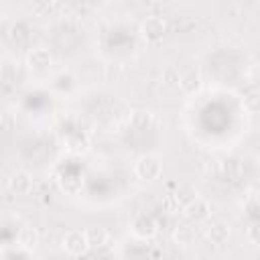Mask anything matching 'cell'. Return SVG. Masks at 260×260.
<instances>
[{"mask_svg":"<svg viewBox=\"0 0 260 260\" xmlns=\"http://www.w3.org/2000/svg\"><path fill=\"white\" fill-rule=\"evenodd\" d=\"M134 173L142 181H154L162 173V162L156 154H142L134 162Z\"/></svg>","mask_w":260,"mask_h":260,"instance_id":"1","label":"cell"},{"mask_svg":"<svg viewBox=\"0 0 260 260\" xmlns=\"http://www.w3.org/2000/svg\"><path fill=\"white\" fill-rule=\"evenodd\" d=\"M63 250L71 256H83L89 250L85 230H69L63 238Z\"/></svg>","mask_w":260,"mask_h":260,"instance_id":"2","label":"cell"},{"mask_svg":"<svg viewBox=\"0 0 260 260\" xmlns=\"http://www.w3.org/2000/svg\"><path fill=\"white\" fill-rule=\"evenodd\" d=\"M183 211H185V217H187L189 221L199 223V221H205V219L209 217V213H211V205H209L207 199L195 195L189 203L183 205Z\"/></svg>","mask_w":260,"mask_h":260,"instance_id":"3","label":"cell"},{"mask_svg":"<svg viewBox=\"0 0 260 260\" xmlns=\"http://www.w3.org/2000/svg\"><path fill=\"white\" fill-rule=\"evenodd\" d=\"M165 30H167V22H165L162 16H146L142 20V24H140V32H142V37L146 41H158V39H162Z\"/></svg>","mask_w":260,"mask_h":260,"instance_id":"4","label":"cell"},{"mask_svg":"<svg viewBox=\"0 0 260 260\" xmlns=\"http://www.w3.org/2000/svg\"><path fill=\"white\" fill-rule=\"evenodd\" d=\"M53 63V57H51V51L45 49V47H35L28 51L26 55V65L32 69V71H45L49 69Z\"/></svg>","mask_w":260,"mask_h":260,"instance_id":"5","label":"cell"},{"mask_svg":"<svg viewBox=\"0 0 260 260\" xmlns=\"http://www.w3.org/2000/svg\"><path fill=\"white\" fill-rule=\"evenodd\" d=\"M8 189L14 195H28L32 189V175L28 171H14L8 179Z\"/></svg>","mask_w":260,"mask_h":260,"instance_id":"6","label":"cell"},{"mask_svg":"<svg viewBox=\"0 0 260 260\" xmlns=\"http://www.w3.org/2000/svg\"><path fill=\"white\" fill-rule=\"evenodd\" d=\"M179 89L185 93V95H193L195 91H199L201 87V73L197 69H189L185 71L183 75H179V81H177Z\"/></svg>","mask_w":260,"mask_h":260,"instance_id":"7","label":"cell"},{"mask_svg":"<svg viewBox=\"0 0 260 260\" xmlns=\"http://www.w3.org/2000/svg\"><path fill=\"white\" fill-rule=\"evenodd\" d=\"M132 234L136 238H142V240H148L156 234V223L150 215H138L134 221H132Z\"/></svg>","mask_w":260,"mask_h":260,"instance_id":"8","label":"cell"},{"mask_svg":"<svg viewBox=\"0 0 260 260\" xmlns=\"http://www.w3.org/2000/svg\"><path fill=\"white\" fill-rule=\"evenodd\" d=\"M65 148L71 152V154H87L89 152V138L81 132H73L69 136H65Z\"/></svg>","mask_w":260,"mask_h":260,"instance_id":"9","label":"cell"},{"mask_svg":"<svg viewBox=\"0 0 260 260\" xmlns=\"http://www.w3.org/2000/svg\"><path fill=\"white\" fill-rule=\"evenodd\" d=\"M207 238H209V242L215 244V246L225 244V242L230 240V223H225V221H221V219L213 221V223L207 228Z\"/></svg>","mask_w":260,"mask_h":260,"instance_id":"10","label":"cell"},{"mask_svg":"<svg viewBox=\"0 0 260 260\" xmlns=\"http://www.w3.org/2000/svg\"><path fill=\"white\" fill-rule=\"evenodd\" d=\"M85 238H87V244L89 248H104L108 244V230L106 228H100V225H91L85 230Z\"/></svg>","mask_w":260,"mask_h":260,"instance_id":"11","label":"cell"},{"mask_svg":"<svg viewBox=\"0 0 260 260\" xmlns=\"http://www.w3.org/2000/svg\"><path fill=\"white\" fill-rule=\"evenodd\" d=\"M130 124L132 128L136 130H144L152 124V112L150 110H144V108H138L134 112H130Z\"/></svg>","mask_w":260,"mask_h":260,"instance_id":"12","label":"cell"},{"mask_svg":"<svg viewBox=\"0 0 260 260\" xmlns=\"http://www.w3.org/2000/svg\"><path fill=\"white\" fill-rule=\"evenodd\" d=\"M173 240L177 244H181V246H189L195 240V230L189 223H179L175 228V232H173Z\"/></svg>","mask_w":260,"mask_h":260,"instance_id":"13","label":"cell"},{"mask_svg":"<svg viewBox=\"0 0 260 260\" xmlns=\"http://www.w3.org/2000/svg\"><path fill=\"white\" fill-rule=\"evenodd\" d=\"M16 242H18L20 248H24V250H32V248L37 246V242H39V234H37L35 228H28V225H26V228H22V230L18 232Z\"/></svg>","mask_w":260,"mask_h":260,"instance_id":"14","label":"cell"},{"mask_svg":"<svg viewBox=\"0 0 260 260\" xmlns=\"http://www.w3.org/2000/svg\"><path fill=\"white\" fill-rule=\"evenodd\" d=\"M59 181H61L63 191H65V193H71V195L79 193V191H81V185H83V181H81L79 177H75V175H63Z\"/></svg>","mask_w":260,"mask_h":260,"instance_id":"15","label":"cell"},{"mask_svg":"<svg viewBox=\"0 0 260 260\" xmlns=\"http://www.w3.org/2000/svg\"><path fill=\"white\" fill-rule=\"evenodd\" d=\"M258 106H260V98H258L256 87H252L248 93H244V108L254 114V112H258Z\"/></svg>","mask_w":260,"mask_h":260,"instance_id":"16","label":"cell"},{"mask_svg":"<svg viewBox=\"0 0 260 260\" xmlns=\"http://www.w3.org/2000/svg\"><path fill=\"white\" fill-rule=\"evenodd\" d=\"M28 28H26V24L24 22H16V24H12V28H10V37L14 39V41H26L28 39V32H26Z\"/></svg>","mask_w":260,"mask_h":260,"instance_id":"17","label":"cell"},{"mask_svg":"<svg viewBox=\"0 0 260 260\" xmlns=\"http://www.w3.org/2000/svg\"><path fill=\"white\" fill-rule=\"evenodd\" d=\"M162 205H165L167 211H179V207H181V199H179L177 195H167V199L162 201Z\"/></svg>","mask_w":260,"mask_h":260,"instance_id":"18","label":"cell"},{"mask_svg":"<svg viewBox=\"0 0 260 260\" xmlns=\"http://www.w3.org/2000/svg\"><path fill=\"white\" fill-rule=\"evenodd\" d=\"M162 79H165V83H167V85H175V83L179 81V73H177V69H175V67H169V69H165V73H162Z\"/></svg>","mask_w":260,"mask_h":260,"instance_id":"19","label":"cell"},{"mask_svg":"<svg viewBox=\"0 0 260 260\" xmlns=\"http://www.w3.org/2000/svg\"><path fill=\"white\" fill-rule=\"evenodd\" d=\"M256 232H258V223H256V221H252V223H250V228H248V238H250V242H252V244H256V242H258Z\"/></svg>","mask_w":260,"mask_h":260,"instance_id":"20","label":"cell"}]
</instances>
